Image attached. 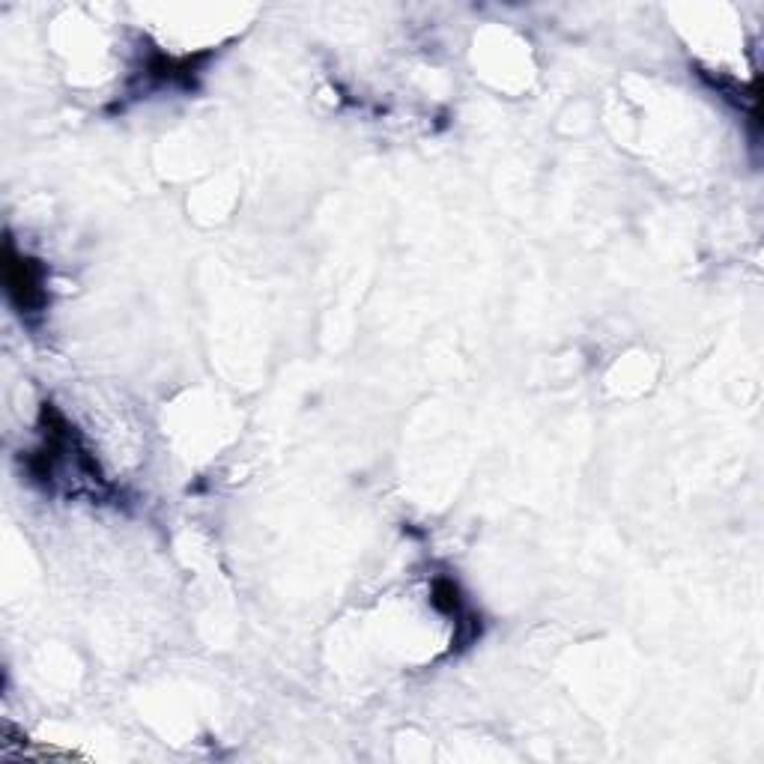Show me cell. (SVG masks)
<instances>
[{
    "instance_id": "6da1fadb",
    "label": "cell",
    "mask_w": 764,
    "mask_h": 764,
    "mask_svg": "<svg viewBox=\"0 0 764 764\" xmlns=\"http://www.w3.org/2000/svg\"><path fill=\"white\" fill-rule=\"evenodd\" d=\"M6 284H9V293L15 296L18 308L30 311V308H39L42 305V266L30 257H21V260H12V254L6 251Z\"/></svg>"
},
{
    "instance_id": "7a4b0ae2",
    "label": "cell",
    "mask_w": 764,
    "mask_h": 764,
    "mask_svg": "<svg viewBox=\"0 0 764 764\" xmlns=\"http://www.w3.org/2000/svg\"><path fill=\"white\" fill-rule=\"evenodd\" d=\"M433 606L439 609V612H445V615H451V618H460L463 615V597H460V588H457V582H451V579H445V576H439L436 582H433Z\"/></svg>"
}]
</instances>
